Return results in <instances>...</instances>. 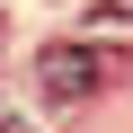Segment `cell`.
<instances>
[{
  "label": "cell",
  "instance_id": "1",
  "mask_svg": "<svg viewBox=\"0 0 133 133\" xmlns=\"http://www.w3.org/2000/svg\"><path fill=\"white\" fill-rule=\"evenodd\" d=\"M115 80V53L107 44H44L36 53V89L53 98V107H80V98H98Z\"/></svg>",
  "mask_w": 133,
  "mask_h": 133
},
{
  "label": "cell",
  "instance_id": "2",
  "mask_svg": "<svg viewBox=\"0 0 133 133\" xmlns=\"http://www.w3.org/2000/svg\"><path fill=\"white\" fill-rule=\"evenodd\" d=\"M89 18L98 27H133V0H89Z\"/></svg>",
  "mask_w": 133,
  "mask_h": 133
},
{
  "label": "cell",
  "instance_id": "3",
  "mask_svg": "<svg viewBox=\"0 0 133 133\" xmlns=\"http://www.w3.org/2000/svg\"><path fill=\"white\" fill-rule=\"evenodd\" d=\"M0 133H27V115H18V107H0Z\"/></svg>",
  "mask_w": 133,
  "mask_h": 133
}]
</instances>
